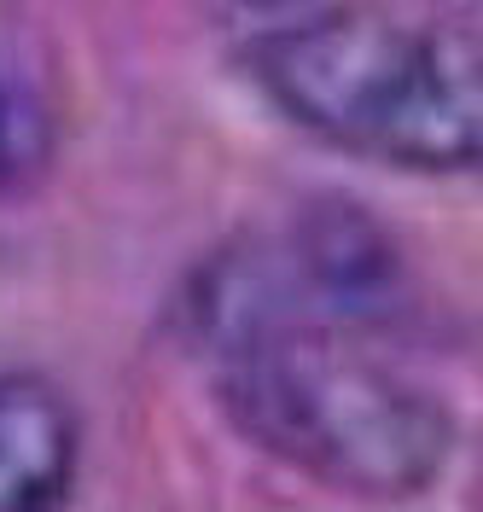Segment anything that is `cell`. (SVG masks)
Returning a JSON list of instances; mask_svg holds the SVG:
<instances>
[{
    "mask_svg": "<svg viewBox=\"0 0 483 512\" xmlns=\"http://www.w3.org/2000/svg\"><path fill=\"white\" fill-rule=\"evenodd\" d=\"M257 88L355 158L454 175L483 163V47L443 24L344 6L251 41Z\"/></svg>",
    "mask_w": 483,
    "mask_h": 512,
    "instance_id": "6da1fadb",
    "label": "cell"
},
{
    "mask_svg": "<svg viewBox=\"0 0 483 512\" xmlns=\"http://www.w3.org/2000/svg\"><path fill=\"white\" fill-rule=\"evenodd\" d=\"M216 350L233 425L303 478L367 501H408L437 483L454 448L449 408L338 332L274 320Z\"/></svg>",
    "mask_w": 483,
    "mask_h": 512,
    "instance_id": "7a4b0ae2",
    "label": "cell"
},
{
    "mask_svg": "<svg viewBox=\"0 0 483 512\" xmlns=\"http://www.w3.org/2000/svg\"><path fill=\"white\" fill-rule=\"evenodd\" d=\"M82 425L41 373H0V512H59L76 489Z\"/></svg>",
    "mask_w": 483,
    "mask_h": 512,
    "instance_id": "3957f363",
    "label": "cell"
},
{
    "mask_svg": "<svg viewBox=\"0 0 483 512\" xmlns=\"http://www.w3.org/2000/svg\"><path fill=\"white\" fill-rule=\"evenodd\" d=\"M245 6H291V0H245Z\"/></svg>",
    "mask_w": 483,
    "mask_h": 512,
    "instance_id": "277c9868",
    "label": "cell"
}]
</instances>
